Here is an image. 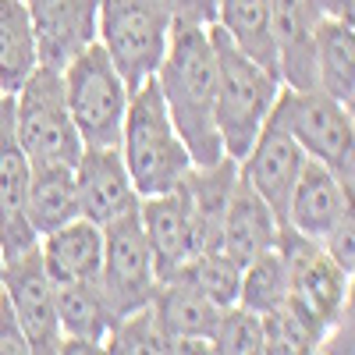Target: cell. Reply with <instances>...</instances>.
Wrapping results in <instances>:
<instances>
[{
    "mask_svg": "<svg viewBox=\"0 0 355 355\" xmlns=\"http://www.w3.org/2000/svg\"><path fill=\"white\" fill-rule=\"evenodd\" d=\"M277 231H281V224L270 214V206H266L249 189L245 178L239 174L231 202H227V214H224V227H220V252H227L239 266H245L259 252L277 245Z\"/></svg>",
    "mask_w": 355,
    "mask_h": 355,
    "instance_id": "21",
    "label": "cell"
},
{
    "mask_svg": "<svg viewBox=\"0 0 355 355\" xmlns=\"http://www.w3.org/2000/svg\"><path fill=\"white\" fill-rule=\"evenodd\" d=\"M139 220H142V231H146V242H150V256H153L160 281L174 277L199 252L182 189H171L160 196H142L139 199Z\"/></svg>",
    "mask_w": 355,
    "mask_h": 355,
    "instance_id": "16",
    "label": "cell"
},
{
    "mask_svg": "<svg viewBox=\"0 0 355 355\" xmlns=\"http://www.w3.org/2000/svg\"><path fill=\"white\" fill-rule=\"evenodd\" d=\"M306 153L274 117H266V125L259 128L256 142L249 146V153L239 160V174L249 182V189L270 206V214L277 217V224H284L288 217V199L291 189L302 174Z\"/></svg>",
    "mask_w": 355,
    "mask_h": 355,
    "instance_id": "13",
    "label": "cell"
},
{
    "mask_svg": "<svg viewBox=\"0 0 355 355\" xmlns=\"http://www.w3.org/2000/svg\"><path fill=\"white\" fill-rule=\"evenodd\" d=\"M96 284L114 320L150 306L160 277H157L150 242H146V231L139 220V206L103 224V259H100Z\"/></svg>",
    "mask_w": 355,
    "mask_h": 355,
    "instance_id": "10",
    "label": "cell"
},
{
    "mask_svg": "<svg viewBox=\"0 0 355 355\" xmlns=\"http://www.w3.org/2000/svg\"><path fill=\"white\" fill-rule=\"evenodd\" d=\"M153 78L192 157V167L217 164L224 157V146L217 132V61L210 33L202 25L174 21L167 53Z\"/></svg>",
    "mask_w": 355,
    "mask_h": 355,
    "instance_id": "1",
    "label": "cell"
},
{
    "mask_svg": "<svg viewBox=\"0 0 355 355\" xmlns=\"http://www.w3.org/2000/svg\"><path fill=\"white\" fill-rule=\"evenodd\" d=\"M214 352H227V355H245V352H266V338H263V320L256 313H249L245 306H227L220 309L217 331L210 338Z\"/></svg>",
    "mask_w": 355,
    "mask_h": 355,
    "instance_id": "30",
    "label": "cell"
},
{
    "mask_svg": "<svg viewBox=\"0 0 355 355\" xmlns=\"http://www.w3.org/2000/svg\"><path fill=\"white\" fill-rule=\"evenodd\" d=\"M274 121L302 146V153L327 171H334L352 189L355 178V125L352 107L338 103L323 89H288L281 85L277 103L270 110Z\"/></svg>",
    "mask_w": 355,
    "mask_h": 355,
    "instance_id": "6",
    "label": "cell"
},
{
    "mask_svg": "<svg viewBox=\"0 0 355 355\" xmlns=\"http://www.w3.org/2000/svg\"><path fill=\"white\" fill-rule=\"evenodd\" d=\"M103 352H178V345L164 331L153 306H142V309L125 313L110 323Z\"/></svg>",
    "mask_w": 355,
    "mask_h": 355,
    "instance_id": "29",
    "label": "cell"
},
{
    "mask_svg": "<svg viewBox=\"0 0 355 355\" xmlns=\"http://www.w3.org/2000/svg\"><path fill=\"white\" fill-rule=\"evenodd\" d=\"M71 171L78 192V217L103 227L114 217L128 214L132 206H139V192L117 146H82Z\"/></svg>",
    "mask_w": 355,
    "mask_h": 355,
    "instance_id": "14",
    "label": "cell"
},
{
    "mask_svg": "<svg viewBox=\"0 0 355 355\" xmlns=\"http://www.w3.org/2000/svg\"><path fill=\"white\" fill-rule=\"evenodd\" d=\"M277 252L288 266V302L284 306H291L327 345V338L348 320L345 309L352 299L348 295L352 274L320 242L306 239V234L291 231V227L277 231Z\"/></svg>",
    "mask_w": 355,
    "mask_h": 355,
    "instance_id": "4",
    "label": "cell"
},
{
    "mask_svg": "<svg viewBox=\"0 0 355 355\" xmlns=\"http://www.w3.org/2000/svg\"><path fill=\"white\" fill-rule=\"evenodd\" d=\"M288 302V266L274 249L259 252L252 263L242 266V288H239V306H245L256 316H270Z\"/></svg>",
    "mask_w": 355,
    "mask_h": 355,
    "instance_id": "27",
    "label": "cell"
},
{
    "mask_svg": "<svg viewBox=\"0 0 355 355\" xmlns=\"http://www.w3.org/2000/svg\"><path fill=\"white\" fill-rule=\"evenodd\" d=\"M239 182V160L220 157L210 167H192L178 189L185 196L189 206V220H192V234H196V249L210 252L220 249V227H224V214Z\"/></svg>",
    "mask_w": 355,
    "mask_h": 355,
    "instance_id": "18",
    "label": "cell"
},
{
    "mask_svg": "<svg viewBox=\"0 0 355 355\" xmlns=\"http://www.w3.org/2000/svg\"><path fill=\"white\" fill-rule=\"evenodd\" d=\"M217 28L224 36L249 53L252 61L277 75V46H274V18L270 0H217Z\"/></svg>",
    "mask_w": 355,
    "mask_h": 355,
    "instance_id": "25",
    "label": "cell"
},
{
    "mask_svg": "<svg viewBox=\"0 0 355 355\" xmlns=\"http://www.w3.org/2000/svg\"><path fill=\"white\" fill-rule=\"evenodd\" d=\"M28 174H33V164L15 132V96L0 93V263L40 242V234L25 217Z\"/></svg>",
    "mask_w": 355,
    "mask_h": 355,
    "instance_id": "12",
    "label": "cell"
},
{
    "mask_svg": "<svg viewBox=\"0 0 355 355\" xmlns=\"http://www.w3.org/2000/svg\"><path fill=\"white\" fill-rule=\"evenodd\" d=\"M214 43V61H217V132L224 157L242 160L249 153V146L256 142L259 128L266 125L277 93H281V78L274 71L259 68L249 53L234 46L224 28L206 25Z\"/></svg>",
    "mask_w": 355,
    "mask_h": 355,
    "instance_id": "3",
    "label": "cell"
},
{
    "mask_svg": "<svg viewBox=\"0 0 355 355\" xmlns=\"http://www.w3.org/2000/svg\"><path fill=\"white\" fill-rule=\"evenodd\" d=\"M306 4L320 15H334V18H348L352 21V0H306Z\"/></svg>",
    "mask_w": 355,
    "mask_h": 355,
    "instance_id": "33",
    "label": "cell"
},
{
    "mask_svg": "<svg viewBox=\"0 0 355 355\" xmlns=\"http://www.w3.org/2000/svg\"><path fill=\"white\" fill-rule=\"evenodd\" d=\"M281 227H291L320 242L345 270H355V217H352V189L334 171L309 160L302 164V174L291 189L288 217Z\"/></svg>",
    "mask_w": 355,
    "mask_h": 355,
    "instance_id": "8",
    "label": "cell"
},
{
    "mask_svg": "<svg viewBox=\"0 0 355 355\" xmlns=\"http://www.w3.org/2000/svg\"><path fill=\"white\" fill-rule=\"evenodd\" d=\"M25 217L40 239L78 217L75 171L68 164H36L33 167L28 192H25Z\"/></svg>",
    "mask_w": 355,
    "mask_h": 355,
    "instance_id": "23",
    "label": "cell"
},
{
    "mask_svg": "<svg viewBox=\"0 0 355 355\" xmlns=\"http://www.w3.org/2000/svg\"><path fill=\"white\" fill-rule=\"evenodd\" d=\"M117 150L125 157L139 199L178 189V182L192 171V157L167 114L157 78H146L139 89H132Z\"/></svg>",
    "mask_w": 355,
    "mask_h": 355,
    "instance_id": "2",
    "label": "cell"
},
{
    "mask_svg": "<svg viewBox=\"0 0 355 355\" xmlns=\"http://www.w3.org/2000/svg\"><path fill=\"white\" fill-rule=\"evenodd\" d=\"M40 68V50L25 0H0V93H18Z\"/></svg>",
    "mask_w": 355,
    "mask_h": 355,
    "instance_id": "26",
    "label": "cell"
},
{
    "mask_svg": "<svg viewBox=\"0 0 355 355\" xmlns=\"http://www.w3.org/2000/svg\"><path fill=\"white\" fill-rule=\"evenodd\" d=\"M0 288H4L15 316L28 334V345L40 355L61 352V320H57V291L43 266L40 242L0 263Z\"/></svg>",
    "mask_w": 355,
    "mask_h": 355,
    "instance_id": "11",
    "label": "cell"
},
{
    "mask_svg": "<svg viewBox=\"0 0 355 355\" xmlns=\"http://www.w3.org/2000/svg\"><path fill=\"white\" fill-rule=\"evenodd\" d=\"M57 291V320H61V352H103L114 313L103 302L96 281L61 284Z\"/></svg>",
    "mask_w": 355,
    "mask_h": 355,
    "instance_id": "22",
    "label": "cell"
},
{
    "mask_svg": "<svg viewBox=\"0 0 355 355\" xmlns=\"http://www.w3.org/2000/svg\"><path fill=\"white\" fill-rule=\"evenodd\" d=\"M274 18V46H277V78L288 89H313L316 85V25L320 11L306 0H270Z\"/></svg>",
    "mask_w": 355,
    "mask_h": 355,
    "instance_id": "17",
    "label": "cell"
},
{
    "mask_svg": "<svg viewBox=\"0 0 355 355\" xmlns=\"http://www.w3.org/2000/svg\"><path fill=\"white\" fill-rule=\"evenodd\" d=\"M28 352H33L28 334L21 327V320L15 316L4 288H0V355H28Z\"/></svg>",
    "mask_w": 355,
    "mask_h": 355,
    "instance_id": "31",
    "label": "cell"
},
{
    "mask_svg": "<svg viewBox=\"0 0 355 355\" xmlns=\"http://www.w3.org/2000/svg\"><path fill=\"white\" fill-rule=\"evenodd\" d=\"M40 256L53 288L75 284V281H96L100 259H103V227L85 217H75L57 231L43 234Z\"/></svg>",
    "mask_w": 355,
    "mask_h": 355,
    "instance_id": "20",
    "label": "cell"
},
{
    "mask_svg": "<svg viewBox=\"0 0 355 355\" xmlns=\"http://www.w3.org/2000/svg\"><path fill=\"white\" fill-rule=\"evenodd\" d=\"M178 281L192 284L196 291H202L214 306L227 309L239 302V288H242V266L234 263L227 252L210 249V252H196L182 270L174 274ZM171 281V277H167Z\"/></svg>",
    "mask_w": 355,
    "mask_h": 355,
    "instance_id": "28",
    "label": "cell"
},
{
    "mask_svg": "<svg viewBox=\"0 0 355 355\" xmlns=\"http://www.w3.org/2000/svg\"><path fill=\"white\" fill-rule=\"evenodd\" d=\"M33 18L40 64L61 71L75 53L96 43L100 0H25Z\"/></svg>",
    "mask_w": 355,
    "mask_h": 355,
    "instance_id": "15",
    "label": "cell"
},
{
    "mask_svg": "<svg viewBox=\"0 0 355 355\" xmlns=\"http://www.w3.org/2000/svg\"><path fill=\"white\" fill-rule=\"evenodd\" d=\"M61 78H64L68 114L82 146H121L132 89L110 64L107 50L100 43H89L61 68Z\"/></svg>",
    "mask_w": 355,
    "mask_h": 355,
    "instance_id": "7",
    "label": "cell"
},
{
    "mask_svg": "<svg viewBox=\"0 0 355 355\" xmlns=\"http://www.w3.org/2000/svg\"><path fill=\"white\" fill-rule=\"evenodd\" d=\"M171 8V18L182 25H214L217 18V0H164Z\"/></svg>",
    "mask_w": 355,
    "mask_h": 355,
    "instance_id": "32",
    "label": "cell"
},
{
    "mask_svg": "<svg viewBox=\"0 0 355 355\" xmlns=\"http://www.w3.org/2000/svg\"><path fill=\"white\" fill-rule=\"evenodd\" d=\"M316 89L352 107L355 96V33L348 18L323 15L316 25Z\"/></svg>",
    "mask_w": 355,
    "mask_h": 355,
    "instance_id": "24",
    "label": "cell"
},
{
    "mask_svg": "<svg viewBox=\"0 0 355 355\" xmlns=\"http://www.w3.org/2000/svg\"><path fill=\"white\" fill-rule=\"evenodd\" d=\"M171 28L174 18L164 0H100L96 43L107 50L128 89H139L157 75L171 43Z\"/></svg>",
    "mask_w": 355,
    "mask_h": 355,
    "instance_id": "5",
    "label": "cell"
},
{
    "mask_svg": "<svg viewBox=\"0 0 355 355\" xmlns=\"http://www.w3.org/2000/svg\"><path fill=\"white\" fill-rule=\"evenodd\" d=\"M157 320L164 323V331L174 338L178 352H214L210 338L217 331L220 306H214L202 291H196L185 281H160L153 299H150Z\"/></svg>",
    "mask_w": 355,
    "mask_h": 355,
    "instance_id": "19",
    "label": "cell"
},
{
    "mask_svg": "<svg viewBox=\"0 0 355 355\" xmlns=\"http://www.w3.org/2000/svg\"><path fill=\"white\" fill-rule=\"evenodd\" d=\"M15 132L28 164H68L75 167L82 139L64 100V78L57 68L40 64L15 93Z\"/></svg>",
    "mask_w": 355,
    "mask_h": 355,
    "instance_id": "9",
    "label": "cell"
}]
</instances>
